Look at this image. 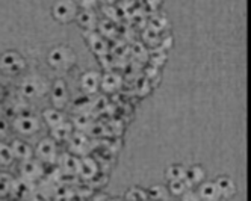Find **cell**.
<instances>
[{
	"label": "cell",
	"instance_id": "obj_1",
	"mask_svg": "<svg viewBox=\"0 0 251 201\" xmlns=\"http://www.w3.org/2000/svg\"><path fill=\"white\" fill-rule=\"evenodd\" d=\"M76 61V53L68 46H55L47 54V62L55 70H68Z\"/></svg>",
	"mask_w": 251,
	"mask_h": 201
},
{
	"label": "cell",
	"instance_id": "obj_2",
	"mask_svg": "<svg viewBox=\"0 0 251 201\" xmlns=\"http://www.w3.org/2000/svg\"><path fill=\"white\" fill-rule=\"evenodd\" d=\"M49 89V83L46 77L40 75H29L20 83V93L25 99H40Z\"/></svg>",
	"mask_w": 251,
	"mask_h": 201
},
{
	"label": "cell",
	"instance_id": "obj_3",
	"mask_svg": "<svg viewBox=\"0 0 251 201\" xmlns=\"http://www.w3.org/2000/svg\"><path fill=\"white\" fill-rule=\"evenodd\" d=\"M40 120L37 115H33L30 112H20L17 114L12 120V129L23 136H32L40 130Z\"/></svg>",
	"mask_w": 251,
	"mask_h": 201
},
{
	"label": "cell",
	"instance_id": "obj_4",
	"mask_svg": "<svg viewBox=\"0 0 251 201\" xmlns=\"http://www.w3.org/2000/svg\"><path fill=\"white\" fill-rule=\"evenodd\" d=\"M33 153H35V159H38L41 163L53 165V163L58 162V157H59L58 142L50 136L43 138L41 141H38L37 147L33 149Z\"/></svg>",
	"mask_w": 251,
	"mask_h": 201
},
{
	"label": "cell",
	"instance_id": "obj_5",
	"mask_svg": "<svg viewBox=\"0 0 251 201\" xmlns=\"http://www.w3.org/2000/svg\"><path fill=\"white\" fill-rule=\"evenodd\" d=\"M26 62L19 51L8 50L0 54V71L5 73V75H9V76L19 75L20 71H23Z\"/></svg>",
	"mask_w": 251,
	"mask_h": 201
},
{
	"label": "cell",
	"instance_id": "obj_6",
	"mask_svg": "<svg viewBox=\"0 0 251 201\" xmlns=\"http://www.w3.org/2000/svg\"><path fill=\"white\" fill-rule=\"evenodd\" d=\"M68 149H70V153L76 154L77 157H85V156H89V153L93 151L94 144L91 138L88 136V133L75 130V133L68 139Z\"/></svg>",
	"mask_w": 251,
	"mask_h": 201
},
{
	"label": "cell",
	"instance_id": "obj_7",
	"mask_svg": "<svg viewBox=\"0 0 251 201\" xmlns=\"http://www.w3.org/2000/svg\"><path fill=\"white\" fill-rule=\"evenodd\" d=\"M19 171H20V178L35 183V181L40 180L44 176V165L38 159L33 157V159L22 162Z\"/></svg>",
	"mask_w": 251,
	"mask_h": 201
},
{
	"label": "cell",
	"instance_id": "obj_8",
	"mask_svg": "<svg viewBox=\"0 0 251 201\" xmlns=\"http://www.w3.org/2000/svg\"><path fill=\"white\" fill-rule=\"evenodd\" d=\"M100 83H101V75L94 70H89V71L83 73L80 77V89L86 96L97 94V91L100 89Z\"/></svg>",
	"mask_w": 251,
	"mask_h": 201
},
{
	"label": "cell",
	"instance_id": "obj_9",
	"mask_svg": "<svg viewBox=\"0 0 251 201\" xmlns=\"http://www.w3.org/2000/svg\"><path fill=\"white\" fill-rule=\"evenodd\" d=\"M83 36L88 40L89 43V47H91V50L97 54V56H104V54L109 53V43H107L106 38H103V36L96 32V30H86L83 32Z\"/></svg>",
	"mask_w": 251,
	"mask_h": 201
},
{
	"label": "cell",
	"instance_id": "obj_10",
	"mask_svg": "<svg viewBox=\"0 0 251 201\" xmlns=\"http://www.w3.org/2000/svg\"><path fill=\"white\" fill-rule=\"evenodd\" d=\"M53 15L64 23L73 20L76 17V3L73 0H58L53 6Z\"/></svg>",
	"mask_w": 251,
	"mask_h": 201
},
{
	"label": "cell",
	"instance_id": "obj_11",
	"mask_svg": "<svg viewBox=\"0 0 251 201\" xmlns=\"http://www.w3.org/2000/svg\"><path fill=\"white\" fill-rule=\"evenodd\" d=\"M50 97H51L53 107H56V109H62L68 103V88L62 79L55 80V83L51 85Z\"/></svg>",
	"mask_w": 251,
	"mask_h": 201
},
{
	"label": "cell",
	"instance_id": "obj_12",
	"mask_svg": "<svg viewBox=\"0 0 251 201\" xmlns=\"http://www.w3.org/2000/svg\"><path fill=\"white\" fill-rule=\"evenodd\" d=\"M61 171L70 177L77 176L79 174V168H80V157H77L73 153H64L58 157Z\"/></svg>",
	"mask_w": 251,
	"mask_h": 201
},
{
	"label": "cell",
	"instance_id": "obj_13",
	"mask_svg": "<svg viewBox=\"0 0 251 201\" xmlns=\"http://www.w3.org/2000/svg\"><path fill=\"white\" fill-rule=\"evenodd\" d=\"M123 86V77L121 75L115 71H106L104 75H101V83H100V89H103L107 94H114L118 93Z\"/></svg>",
	"mask_w": 251,
	"mask_h": 201
},
{
	"label": "cell",
	"instance_id": "obj_14",
	"mask_svg": "<svg viewBox=\"0 0 251 201\" xmlns=\"http://www.w3.org/2000/svg\"><path fill=\"white\" fill-rule=\"evenodd\" d=\"M100 173L99 168V162L91 157V156H85L80 157V168H79V177L85 181H91L97 174Z\"/></svg>",
	"mask_w": 251,
	"mask_h": 201
},
{
	"label": "cell",
	"instance_id": "obj_15",
	"mask_svg": "<svg viewBox=\"0 0 251 201\" xmlns=\"http://www.w3.org/2000/svg\"><path fill=\"white\" fill-rule=\"evenodd\" d=\"M9 145H11V149H12L14 157L17 160L25 162V160H29V159L35 157V153H33V149L30 147V144H27L23 139H14Z\"/></svg>",
	"mask_w": 251,
	"mask_h": 201
},
{
	"label": "cell",
	"instance_id": "obj_16",
	"mask_svg": "<svg viewBox=\"0 0 251 201\" xmlns=\"http://www.w3.org/2000/svg\"><path fill=\"white\" fill-rule=\"evenodd\" d=\"M33 194H35V189H33L32 181L23 180V178H17L15 180V185H14L12 192H11L12 198L23 201V200H29Z\"/></svg>",
	"mask_w": 251,
	"mask_h": 201
},
{
	"label": "cell",
	"instance_id": "obj_17",
	"mask_svg": "<svg viewBox=\"0 0 251 201\" xmlns=\"http://www.w3.org/2000/svg\"><path fill=\"white\" fill-rule=\"evenodd\" d=\"M213 181H215V185H217V189H218L221 198H231V197H235V194L238 191V186H236V181L233 180L231 177H228V176H220L217 180H213Z\"/></svg>",
	"mask_w": 251,
	"mask_h": 201
},
{
	"label": "cell",
	"instance_id": "obj_18",
	"mask_svg": "<svg viewBox=\"0 0 251 201\" xmlns=\"http://www.w3.org/2000/svg\"><path fill=\"white\" fill-rule=\"evenodd\" d=\"M197 194L200 197V201H220L221 198L215 181H209V180H204L203 183H200Z\"/></svg>",
	"mask_w": 251,
	"mask_h": 201
},
{
	"label": "cell",
	"instance_id": "obj_19",
	"mask_svg": "<svg viewBox=\"0 0 251 201\" xmlns=\"http://www.w3.org/2000/svg\"><path fill=\"white\" fill-rule=\"evenodd\" d=\"M73 133H75L73 123L65 121L56 127H53V129L50 130V138H53L56 142H62V141H68Z\"/></svg>",
	"mask_w": 251,
	"mask_h": 201
},
{
	"label": "cell",
	"instance_id": "obj_20",
	"mask_svg": "<svg viewBox=\"0 0 251 201\" xmlns=\"http://www.w3.org/2000/svg\"><path fill=\"white\" fill-rule=\"evenodd\" d=\"M43 118L46 121V124L50 127V129H53V127H56L62 123L67 121L64 112L61 111V109H56V107H47L43 111Z\"/></svg>",
	"mask_w": 251,
	"mask_h": 201
},
{
	"label": "cell",
	"instance_id": "obj_21",
	"mask_svg": "<svg viewBox=\"0 0 251 201\" xmlns=\"http://www.w3.org/2000/svg\"><path fill=\"white\" fill-rule=\"evenodd\" d=\"M97 26H99V33L103 36V38L111 40V41L117 38V35H118V26H117L115 22H112V20H109V18L104 17L103 20H100L97 23Z\"/></svg>",
	"mask_w": 251,
	"mask_h": 201
},
{
	"label": "cell",
	"instance_id": "obj_22",
	"mask_svg": "<svg viewBox=\"0 0 251 201\" xmlns=\"http://www.w3.org/2000/svg\"><path fill=\"white\" fill-rule=\"evenodd\" d=\"M76 20L86 30H93L96 27V25H97V17H96L94 11L93 9H88V8H83L76 15Z\"/></svg>",
	"mask_w": 251,
	"mask_h": 201
},
{
	"label": "cell",
	"instance_id": "obj_23",
	"mask_svg": "<svg viewBox=\"0 0 251 201\" xmlns=\"http://www.w3.org/2000/svg\"><path fill=\"white\" fill-rule=\"evenodd\" d=\"M170 26L168 20H167V15L165 14H160V12H153L149 18H147V27L162 33L164 30H167Z\"/></svg>",
	"mask_w": 251,
	"mask_h": 201
},
{
	"label": "cell",
	"instance_id": "obj_24",
	"mask_svg": "<svg viewBox=\"0 0 251 201\" xmlns=\"http://www.w3.org/2000/svg\"><path fill=\"white\" fill-rule=\"evenodd\" d=\"M129 47H130L129 54H132V58H133L135 62L142 64V62H147L149 61V50H147V47H146L144 43H141V41H132V44Z\"/></svg>",
	"mask_w": 251,
	"mask_h": 201
},
{
	"label": "cell",
	"instance_id": "obj_25",
	"mask_svg": "<svg viewBox=\"0 0 251 201\" xmlns=\"http://www.w3.org/2000/svg\"><path fill=\"white\" fill-rule=\"evenodd\" d=\"M129 51H130V47L127 41H124L121 38L112 40V46H109V53L115 59H124L126 56H129Z\"/></svg>",
	"mask_w": 251,
	"mask_h": 201
},
{
	"label": "cell",
	"instance_id": "obj_26",
	"mask_svg": "<svg viewBox=\"0 0 251 201\" xmlns=\"http://www.w3.org/2000/svg\"><path fill=\"white\" fill-rule=\"evenodd\" d=\"M186 180L194 186V185H200L206 180V170L201 165H192L186 168Z\"/></svg>",
	"mask_w": 251,
	"mask_h": 201
},
{
	"label": "cell",
	"instance_id": "obj_27",
	"mask_svg": "<svg viewBox=\"0 0 251 201\" xmlns=\"http://www.w3.org/2000/svg\"><path fill=\"white\" fill-rule=\"evenodd\" d=\"M194 186L189 183L186 178H180V180H170L168 181V194L174 195V197H180L182 194H185L188 189H192Z\"/></svg>",
	"mask_w": 251,
	"mask_h": 201
},
{
	"label": "cell",
	"instance_id": "obj_28",
	"mask_svg": "<svg viewBox=\"0 0 251 201\" xmlns=\"http://www.w3.org/2000/svg\"><path fill=\"white\" fill-rule=\"evenodd\" d=\"M94 120L91 117V114H76L73 118V127L76 132H88L89 127L93 126Z\"/></svg>",
	"mask_w": 251,
	"mask_h": 201
},
{
	"label": "cell",
	"instance_id": "obj_29",
	"mask_svg": "<svg viewBox=\"0 0 251 201\" xmlns=\"http://www.w3.org/2000/svg\"><path fill=\"white\" fill-rule=\"evenodd\" d=\"M15 180L17 178L9 173H0V197H11Z\"/></svg>",
	"mask_w": 251,
	"mask_h": 201
},
{
	"label": "cell",
	"instance_id": "obj_30",
	"mask_svg": "<svg viewBox=\"0 0 251 201\" xmlns=\"http://www.w3.org/2000/svg\"><path fill=\"white\" fill-rule=\"evenodd\" d=\"M14 160L15 157H14L11 145L0 141V167H11Z\"/></svg>",
	"mask_w": 251,
	"mask_h": 201
},
{
	"label": "cell",
	"instance_id": "obj_31",
	"mask_svg": "<svg viewBox=\"0 0 251 201\" xmlns=\"http://www.w3.org/2000/svg\"><path fill=\"white\" fill-rule=\"evenodd\" d=\"M168 195V189L164 185H153L147 189V197L150 201H165Z\"/></svg>",
	"mask_w": 251,
	"mask_h": 201
},
{
	"label": "cell",
	"instance_id": "obj_32",
	"mask_svg": "<svg viewBox=\"0 0 251 201\" xmlns=\"http://www.w3.org/2000/svg\"><path fill=\"white\" fill-rule=\"evenodd\" d=\"M149 62L154 67H162L167 62V51L160 47H154L149 51Z\"/></svg>",
	"mask_w": 251,
	"mask_h": 201
},
{
	"label": "cell",
	"instance_id": "obj_33",
	"mask_svg": "<svg viewBox=\"0 0 251 201\" xmlns=\"http://www.w3.org/2000/svg\"><path fill=\"white\" fill-rule=\"evenodd\" d=\"M93 101L89 97H79L73 103V109L76 114H91L93 115Z\"/></svg>",
	"mask_w": 251,
	"mask_h": 201
},
{
	"label": "cell",
	"instance_id": "obj_34",
	"mask_svg": "<svg viewBox=\"0 0 251 201\" xmlns=\"http://www.w3.org/2000/svg\"><path fill=\"white\" fill-rule=\"evenodd\" d=\"M165 177L167 180H180V178H186V167L180 165V163H173L170 165L165 171Z\"/></svg>",
	"mask_w": 251,
	"mask_h": 201
},
{
	"label": "cell",
	"instance_id": "obj_35",
	"mask_svg": "<svg viewBox=\"0 0 251 201\" xmlns=\"http://www.w3.org/2000/svg\"><path fill=\"white\" fill-rule=\"evenodd\" d=\"M142 40H144V43L150 47H159V41H160V33L150 29V27H144L142 29Z\"/></svg>",
	"mask_w": 251,
	"mask_h": 201
},
{
	"label": "cell",
	"instance_id": "obj_36",
	"mask_svg": "<svg viewBox=\"0 0 251 201\" xmlns=\"http://www.w3.org/2000/svg\"><path fill=\"white\" fill-rule=\"evenodd\" d=\"M124 200L126 201H147V191L146 189H141L138 186H133L130 189H127V192L124 194Z\"/></svg>",
	"mask_w": 251,
	"mask_h": 201
},
{
	"label": "cell",
	"instance_id": "obj_37",
	"mask_svg": "<svg viewBox=\"0 0 251 201\" xmlns=\"http://www.w3.org/2000/svg\"><path fill=\"white\" fill-rule=\"evenodd\" d=\"M109 109V101H107L106 96H99L94 101H93V112L94 114H101L104 111Z\"/></svg>",
	"mask_w": 251,
	"mask_h": 201
},
{
	"label": "cell",
	"instance_id": "obj_38",
	"mask_svg": "<svg viewBox=\"0 0 251 201\" xmlns=\"http://www.w3.org/2000/svg\"><path fill=\"white\" fill-rule=\"evenodd\" d=\"M135 89H136V93L141 94V96L149 94V91L151 89V83H150V80L146 79V77H139V79H136V82H135Z\"/></svg>",
	"mask_w": 251,
	"mask_h": 201
},
{
	"label": "cell",
	"instance_id": "obj_39",
	"mask_svg": "<svg viewBox=\"0 0 251 201\" xmlns=\"http://www.w3.org/2000/svg\"><path fill=\"white\" fill-rule=\"evenodd\" d=\"M103 12L106 15V18H109L112 22H118L120 20V12H118V8L117 6H112V5H104L103 6Z\"/></svg>",
	"mask_w": 251,
	"mask_h": 201
},
{
	"label": "cell",
	"instance_id": "obj_40",
	"mask_svg": "<svg viewBox=\"0 0 251 201\" xmlns=\"http://www.w3.org/2000/svg\"><path fill=\"white\" fill-rule=\"evenodd\" d=\"M160 0H139L141 3V8L144 9L146 12H154L157 9V5H159Z\"/></svg>",
	"mask_w": 251,
	"mask_h": 201
},
{
	"label": "cell",
	"instance_id": "obj_41",
	"mask_svg": "<svg viewBox=\"0 0 251 201\" xmlns=\"http://www.w3.org/2000/svg\"><path fill=\"white\" fill-rule=\"evenodd\" d=\"M88 135H93V136H101L106 133V127L100 123H93V126L89 127V130L86 132Z\"/></svg>",
	"mask_w": 251,
	"mask_h": 201
},
{
	"label": "cell",
	"instance_id": "obj_42",
	"mask_svg": "<svg viewBox=\"0 0 251 201\" xmlns=\"http://www.w3.org/2000/svg\"><path fill=\"white\" fill-rule=\"evenodd\" d=\"M144 77L146 79H149V80H154L156 77L159 79V70H157V67H154V65H147L146 68H144Z\"/></svg>",
	"mask_w": 251,
	"mask_h": 201
},
{
	"label": "cell",
	"instance_id": "obj_43",
	"mask_svg": "<svg viewBox=\"0 0 251 201\" xmlns=\"http://www.w3.org/2000/svg\"><path fill=\"white\" fill-rule=\"evenodd\" d=\"M171 46H173V36L168 35V33H165L164 36L160 35L159 47H160V49H164V50H168V49H171Z\"/></svg>",
	"mask_w": 251,
	"mask_h": 201
},
{
	"label": "cell",
	"instance_id": "obj_44",
	"mask_svg": "<svg viewBox=\"0 0 251 201\" xmlns=\"http://www.w3.org/2000/svg\"><path fill=\"white\" fill-rule=\"evenodd\" d=\"M180 198H182V201H200L199 194H197V191H194V189H188L185 194L180 195Z\"/></svg>",
	"mask_w": 251,
	"mask_h": 201
},
{
	"label": "cell",
	"instance_id": "obj_45",
	"mask_svg": "<svg viewBox=\"0 0 251 201\" xmlns=\"http://www.w3.org/2000/svg\"><path fill=\"white\" fill-rule=\"evenodd\" d=\"M9 133V123L6 118L0 117V138H5Z\"/></svg>",
	"mask_w": 251,
	"mask_h": 201
},
{
	"label": "cell",
	"instance_id": "obj_46",
	"mask_svg": "<svg viewBox=\"0 0 251 201\" xmlns=\"http://www.w3.org/2000/svg\"><path fill=\"white\" fill-rule=\"evenodd\" d=\"M96 2H97V0H80V3H82V6L83 8H93L94 5H96Z\"/></svg>",
	"mask_w": 251,
	"mask_h": 201
},
{
	"label": "cell",
	"instance_id": "obj_47",
	"mask_svg": "<svg viewBox=\"0 0 251 201\" xmlns=\"http://www.w3.org/2000/svg\"><path fill=\"white\" fill-rule=\"evenodd\" d=\"M100 2H103L104 5H111V3L114 2V0H100Z\"/></svg>",
	"mask_w": 251,
	"mask_h": 201
},
{
	"label": "cell",
	"instance_id": "obj_48",
	"mask_svg": "<svg viewBox=\"0 0 251 201\" xmlns=\"http://www.w3.org/2000/svg\"><path fill=\"white\" fill-rule=\"evenodd\" d=\"M0 201H6V198L5 197H0Z\"/></svg>",
	"mask_w": 251,
	"mask_h": 201
},
{
	"label": "cell",
	"instance_id": "obj_49",
	"mask_svg": "<svg viewBox=\"0 0 251 201\" xmlns=\"http://www.w3.org/2000/svg\"><path fill=\"white\" fill-rule=\"evenodd\" d=\"M147 201H150V200H147Z\"/></svg>",
	"mask_w": 251,
	"mask_h": 201
}]
</instances>
